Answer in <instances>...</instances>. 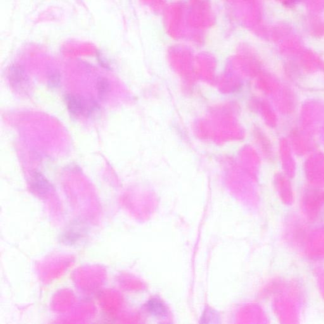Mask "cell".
Returning <instances> with one entry per match:
<instances>
[{
    "mask_svg": "<svg viewBox=\"0 0 324 324\" xmlns=\"http://www.w3.org/2000/svg\"><path fill=\"white\" fill-rule=\"evenodd\" d=\"M32 188L39 193H45L49 190V184L46 179L39 172H34L31 179Z\"/></svg>",
    "mask_w": 324,
    "mask_h": 324,
    "instance_id": "3",
    "label": "cell"
},
{
    "mask_svg": "<svg viewBox=\"0 0 324 324\" xmlns=\"http://www.w3.org/2000/svg\"><path fill=\"white\" fill-rule=\"evenodd\" d=\"M110 89V85L107 80L101 78L98 81V93L101 97L105 96L108 93Z\"/></svg>",
    "mask_w": 324,
    "mask_h": 324,
    "instance_id": "4",
    "label": "cell"
},
{
    "mask_svg": "<svg viewBox=\"0 0 324 324\" xmlns=\"http://www.w3.org/2000/svg\"><path fill=\"white\" fill-rule=\"evenodd\" d=\"M60 75L56 73L51 75L49 79V84L51 87H56L60 84Z\"/></svg>",
    "mask_w": 324,
    "mask_h": 324,
    "instance_id": "6",
    "label": "cell"
},
{
    "mask_svg": "<svg viewBox=\"0 0 324 324\" xmlns=\"http://www.w3.org/2000/svg\"><path fill=\"white\" fill-rule=\"evenodd\" d=\"M66 103L71 114L79 115L85 110V103L80 96L70 94L66 98Z\"/></svg>",
    "mask_w": 324,
    "mask_h": 324,
    "instance_id": "2",
    "label": "cell"
},
{
    "mask_svg": "<svg viewBox=\"0 0 324 324\" xmlns=\"http://www.w3.org/2000/svg\"><path fill=\"white\" fill-rule=\"evenodd\" d=\"M149 305V310L155 315H162L165 313L164 307L157 302H151Z\"/></svg>",
    "mask_w": 324,
    "mask_h": 324,
    "instance_id": "5",
    "label": "cell"
},
{
    "mask_svg": "<svg viewBox=\"0 0 324 324\" xmlns=\"http://www.w3.org/2000/svg\"><path fill=\"white\" fill-rule=\"evenodd\" d=\"M9 80L14 88L18 90L25 89L28 84L26 75L20 68L14 67L10 71Z\"/></svg>",
    "mask_w": 324,
    "mask_h": 324,
    "instance_id": "1",
    "label": "cell"
}]
</instances>
